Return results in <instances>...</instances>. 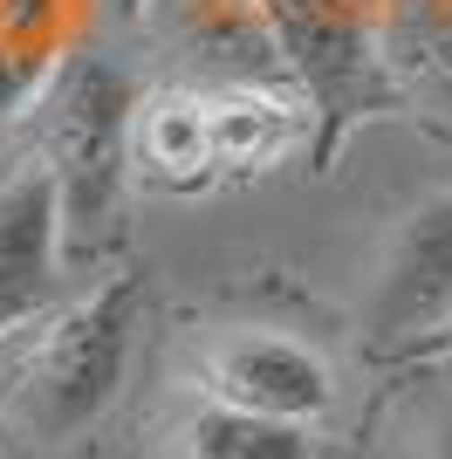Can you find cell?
Masks as SVG:
<instances>
[{
  "instance_id": "obj_8",
  "label": "cell",
  "mask_w": 452,
  "mask_h": 459,
  "mask_svg": "<svg viewBox=\"0 0 452 459\" xmlns=\"http://www.w3.org/2000/svg\"><path fill=\"white\" fill-rule=\"evenodd\" d=\"M439 439H446V459H452V425H446V432H439Z\"/></svg>"
},
{
  "instance_id": "obj_5",
  "label": "cell",
  "mask_w": 452,
  "mask_h": 459,
  "mask_svg": "<svg viewBox=\"0 0 452 459\" xmlns=\"http://www.w3.org/2000/svg\"><path fill=\"white\" fill-rule=\"evenodd\" d=\"M158 459H316V432L282 419H254L213 398H178L158 425Z\"/></svg>"
},
{
  "instance_id": "obj_2",
  "label": "cell",
  "mask_w": 452,
  "mask_h": 459,
  "mask_svg": "<svg viewBox=\"0 0 452 459\" xmlns=\"http://www.w3.org/2000/svg\"><path fill=\"white\" fill-rule=\"evenodd\" d=\"M357 336L370 357L452 343V192H425L391 227L357 302Z\"/></svg>"
},
{
  "instance_id": "obj_1",
  "label": "cell",
  "mask_w": 452,
  "mask_h": 459,
  "mask_svg": "<svg viewBox=\"0 0 452 459\" xmlns=\"http://www.w3.org/2000/svg\"><path fill=\"white\" fill-rule=\"evenodd\" d=\"M137 308H144L137 274H110L103 288L75 295V302L41 308L35 316L41 329L28 336L14 377L0 391L7 439L35 446V453H62L103 425L137 350Z\"/></svg>"
},
{
  "instance_id": "obj_6",
  "label": "cell",
  "mask_w": 452,
  "mask_h": 459,
  "mask_svg": "<svg viewBox=\"0 0 452 459\" xmlns=\"http://www.w3.org/2000/svg\"><path fill=\"white\" fill-rule=\"evenodd\" d=\"M206 103V165L213 172H267L295 152L301 137V117L288 110L282 96H261V90H220V96H199Z\"/></svg>"
},
{
  "instance_id": "obj_7",
  "label": "cell",
  "mask_w": 452,
  "mask_h": 459,
  "mask_svg": "<svg viewBox=\"0 0 452 459\" xmlns=\"http://www.w3.org/2000/svg\"><path fill=\"white\" fill-rule=\"evenodd\" d=\"M137 158L171 186H199L213 178L206 165V103L199 96H158L137 117Z\"/></svg>"
},
{
  "instance_id": "obj_4",
  "label": "cell",
  "mask_w": 452,
  "mask_h": 459,
  "mask_svg": "<svg viewBox=\"0 0 452 459\" xmlns=\"http://www.w3.org/2000/svg\"><path fill=\"white\" fill-rule=\"evenodd\" d=\"M62 268V178L56 165H28L0 186V336L35 323Z\"/></svg>"
},
{
  "instance_id": "obj_3",
  "label": "cell",
  "mask_w": 452,
  "mask_h": 459,
  "mask_svg": "<svg viewBox=\"0 0 452 459\" xmlns=\"http://www.w3.org/2000/svg\"><path fill=\"white\" fill-rule=\"evenodd\" d=\"M199 398L254 411V419H282V425H309L316 432L336 404V370L322 350H309L301 336L282 329H220L199 350Z\"/></svg>"
}]
</instances>
